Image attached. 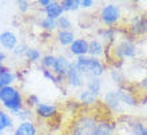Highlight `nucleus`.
<instances>
[{
    "label": "nucleus",
    "instance_id": "29",
    "mask_svg": "<svg viewBox=\"0 0 147 135\" xmlns=\"http://www.w3.org/2000/svg\"><path fill=\"white\" fill-rule=\"evenodd\" d=\"M56 22H58V30H63V31H68L74 26V22L71 20L70 16H67V15H63Z\"/></svg>",
    "mask_w": 147,
    "mask_h": 135
},
{
    "label": "nucleus",
    "instance_id": "34",
    "mask_svg": "<svg viewBox=\"0 0 147 135\" xmlns=\"http://www.w3.org/2000/svg\"><path fill=\"white\" fill-rule=\"evenodd\" d=\"M79 5H80V9H91V8L95 5V1L94 0H79Z\"/></svg>",
    "mask_w": 147,
    "mask_h": 135
},
{
    "label": "nucleus",
    "instance_id": "22",
    "mask_svg": "<svg viewBox=\"0 0 147 135\" xmlns=\"http://www.w3.org/2000/svg\"><path fill=\"white\" fill-rule=\"evenodd\" d=\"M76 98H78V103H80L84 107H92V106H95L98 103V98L94 94L90 92L88 90H86L84 87L79 90Z\"/></svg>",
    "mask_w": 147,
    "mask_h": 135
},
{
    "label": "nucleus",
    "instance_id": "17",
    "mask_svg": "<svg viewBox=\"0 0 147 135\" xmlns=\"http://www.w3.org/2000/svg\"><path fill=\"white\" fill-rule=\"evenodd\" d=\"M106 51H107V47L98 38H94L91 40H88V56L102 59V56L106 55Z\"/></svg>",
    "mask_w": 147,
    "mask_h": 135
},
{
    "label": "nucleus",
    "instance_id": "32",
    "mask_svg": "<svg viewBox=\"0 0 147 135\" xmlns=\"http://www.w3.org/2000/svg\"><path fill=\"white\" fill-rule=\"evenodd\" d=\"M110 76H111V80L114 82L115 84H118V87H119V86H123L124 76L119 68H112L111 71H110Z\"/></svg>",
    "mask_w": 147,
    "mask_h": 135
},
{
    "label": "nucleus",
    "instance_id": "11",
    "mask_svg": "<svg viewBox=\"0 0 147 135\" xmlns=\"http://www.w3.org/2000/svg\"><path fill=\"white\" fill-rule=\"evenodd\" d=\"M68 52L75 59L88 55V40L86 38H76L74 43L68 47Z\"/></svg>",
    "mask_w": 147,
    "mask_h": 135
},
{
    "label": "nucleus",
    "instance_id": "10",
    "mask_svg": "<svg viewBox=\"0 0 147 135\" xmlns=\"http://www.w3.org/2000/svg\"><path fill=\"white\" fill-rule=\"evenodd\" d=\"M71 64H72V60L68 56H66V55H56V60H55L52 72L64 83V76H66V74L68 71V68L71 67Z\"/></svg>",
    "mask_w": 147,
    "mask_h": 135
},
{
    "label": "nucleus",
    "instance_id": "16",
    "mask_svg": "<svg viewBox=\"0 0 147 135\" xmlns=\"http://www.w3.org/2000/svg\"><path fill=\"white\" fill-rule=\"evenodd\" d=\"M13 128H15V118L5 110L0 108V135H4L7 131H13Z\"/></svg>",
    "mask_w": 147,
    "mask_h": 135
},
{
    "label": "nucleus",
    "instance_id": "12",
    "mask_svg": "<svg viewBox=\"0 0 147 135\" xmlns=\"http://www.w3.org/2000/svg\"><path fill=\"white\" fill-rule=\"evenodd\" d=\"M19 44V36L11 30L0 32V46L5 51H11Z\"/></svg>",
    "mask_w": 147,
    "mask_h": 135
},
{
    "label": "nucleus",
    "instance_id": "2",
    "mask_svg": "<svg viewBox=\"0 0 147 135\" xmlns=\"http://www.w3.org/2000/svg\"><path fill=\"white\" fill-rule=\"evenodd\" d=\"M0 106L3 110L9 112L12 116L26 107L24 95L18 86H9L0 88Z\"/></svg>",
    "mask_w": 147,
    "mask_h": 135
},
{
    "label": "nucleus",
    "instance_id": "14",
    "mask_svg": "<svg viewBox=\"0 0 147 135\" xmlns=\"http://www.w3.org/2000/svg\"><path fill=\"white\" fill-rule=\"evenodd\" d=\"M130 32L134 36H142L147 34V18L143 15L134 16L130 22Z\"/></svg>",
    "mask_w": 147,
    "mask_h": 135
},
{
    "label": "nucleus",
    "instance_id": "37",
    "mask_svg": "<svg viewBox=\"0 0 147 135\" xmlns=\"http://www.w3.org/2000/svg\"><path fill=\"white\" fill-rule=\"evenodd\" d=\"M140 87H142V88H143L144 91L147 92V76L144 78L143 80H140Z\"/></svg>",
    "mask_w": 147,
    "mask_h": 135
},
{
    "label": "nucleus",
    "instance_id": "21",
    "mask_svg": "<svg viewBox=\"0 0 147 135\" xmlns=\"http://www.w3.org/2000/svg\"><path fill=\"white\" fill-rule=\"evenodd\" d=\"M84 88L88 90L91 94H94L96 98H99L102 95L103 91V82L102 78H86V83H84Z\"/></svg>",
    "mask_w": 147,
    "mask_h": 135
},
{
    "label": "nucleus",
    "instance_id": "26",
    "mask_svg": "<svg viewBox=\"0 0 147 135\" xmlns=\"http://www.w3.org/2000/svg\"><path fill=\"white\" fill-rule=\"evenodd\" d=\"M55 60H56V55H54V54L43 55L42 60H40V70H51L52 71Z\"/></svg>",
    "mask_w": 147,
    "mask_h": 135
},
{
    "label": "nucleus",
    "instance_id": "33",
    "mask_svg": "<svg viewBox=\"0 0 147 135\" xmlns=\"http://www.w3.org/2000/svg\"><path fill=\"white\" fill-rule=\"evenodd\" d=\"M16 5H18V9H19L20 14H27L30 9H31V4L27 0H18L16 1Z\"/></svg>",
    "mask_w": 147,
    "mask_h": 135
},
{
    "label": "nucleus",
    "instance_id": "27",
    "mask_svg": "<svg viewBox=\"0 0 147 135\" xmlns=\"http://www.w3.org/2000/svg\"><path fill=\"white\" fill-rule=\"evenodd\" d=\"M13 118H18L19 122H26V120H34L35 118V114H34V110L28 107H24L23 110H20L18 114L13 115Z\"/></svg>",
    "mask_w": 147,
    "mask_h": 135
},
{
    "label": "nucleus",
    "instance_id": "15",
    "mask_svg": "<svg viewBox=\"0 0 147 135\" xmlns=\"http://www.w3.org/2000/svg\"><path fill=\"white\" fill-rule=\"evenodd\" d=\"M118 92H119V97H120V102L123 106H127V107H136L138 106V99L134 95L130 88H127L126 86H119L118 87Z\"/></svg>",
    "mask_w": 147,
    "mask_h": 135
},
{
    "label": "nucleus",
    "instance_id": "25",
    "mask_svg": "<svg viewBox=\"0 0 147 135\" xmlns=\"http://www.w3.org/2000/svg\"><path fill=\"white\" fill-rule=\"evenodd\" d=\"M128 128L132 135H147V124L138 119H134L128 123Z\"/></svg>",
    "mask_w": 147,
    "mask_h": 135
},
{
    "label": "nucleus",
    "instance_id": "4",
    "mask_svg": "<svg viewBox=\"0 0 147 135\" xmlns=\"http://www.w3.org/2000/svg\"><path fill=\"white\" fill-rule=\"evenodd\" d=\"M138 48L135 42L130 38L118 39L114 46L110 48V54L116 62H124L126 59H134L136 56Z\"/></svg>",
    "mask_w": 147,
    "mask_h": 135
},
{
    "label": "nucleus",
    "instance_id": "20",
    "mask_svg": "<svg viewBox=\"0 0 147 135\" xmlns=\"http://www.w3.org/2000/svg\"><path fill=\"white\" fill-rule=\"evenodd\" d=\"M18 82V75L13 70H11L9 67L5 68L0 72V88L4 87H9V86H15V83Z\"/></svg>",
    "mask_w": 147,
    "mask_h": 135
},
{
    "label": "nucleus",
    "instance_id": "35",
    "mask_svg": "<svg viewBox=\"0 0 147 135\" xmlns=\"http://www.w3.org/2000/svg\"><path fill=\"white\" fill-rule=\"evenodd\" d=\"M50 3H51V0H39V1H38V5H39V7H42L43 9H44V8H46Z\"/></svg>",
    "mask_w": 147,
    "mask_h": 135
},
{
    "label": "nucleus",
    "instance_id": "28",
    "mask_svg": "<svg viewBox=\"0 0 147 135\" xmlns=\"http://www.w3.org/2000/svg\"><path fill=\"white\" fill-rule=\"evenodd\" d=\"M60 4L64 9V14L66 12H76L80 9L79 0H63V1H60Z\"/></svg>",
    "mask_w": 147,
    "mask_h": 135
},
{
    "label": "nucleus",
    "instance_id": "19",
    "mask_svg": "<svg viewBox=\"0 0 147 135\" xmlns=\"http://www.w3.org/2000/svg\"><path fill=\"white\" fill-rule=\"evenodd\" d=\"M76 39L75 36V32L72 30H68V31H63V30H58L56 31V42L60 47L63 48H68L74 43V40Z\"/></svg>",
    "mask_w": 147,
    "mask_h": 135
},
{
    "label": "nucleus",
    "instance_id": "30",
    "mask_svg": "<svg viewBox=\"0 0 147 135\" xmlns=\"http://www.w3.org/2000/svg\"><path fill=\"white\" fill-rule=\"evenodd\" d=\"M40 102L42 101H40V98H39L36 94H28L27 97H24V104H26V107L31 108V110H34Z\"/></svg>",
    "mask_w": 147,
    "mask_h": 135
},
{
    "label": "nucleus",
    "instance_id": "9",
    "mask_svg": "<svg viewBox=\"0 0 147 135\" xmlns=\"http://www.w3.org/2000/svg\"><path fill=\"white\" fill-rule=\"evenodd\" d=\"M96 36L107 48H111L118 40V28L115 27H102L96 31Z\"/></svg>",
    "mask_w": 147,
    "mask_h": 135
},
{
    "label": "nucleus",
    "instance_id": "31",
    "mask_svg": "<svg viewBox=\"0 0 147 135\" xmlns=\"http://www.w3.org/2000/svg\"><path fill=\"white\" fill-rule=\"evenodd\" d=\"M28 48H30V46H28L27 43L19 42V44L12 50V55H13L15 58H24V55H26Z\"/></svg>",
    "mask_w": 147,
    "mask_h": 135
},
{
    "label": "nucleus",
    "instance_id": "7",
    "mask_svg": "<svg viewBox=\"0 0 147 135\" xmlns=\"http://www.w3.org/2000/svg\"><path fill=\"white\" fill-rule=\"evenodd\" d=\"M34 114L36 118L43 120H50L54 119L55 116L59 114V108L54 103H46V102H40V103L34 108Z\"/></svg>",
    "mask_w": 147,
    "mask_h": 135
},
{
    "label": "nucleus",
    "instance_id": "8",
    "mask_svg": "<svg viewBox=\"0 0 147 135\" xmlns=\"http://www.w3.org/2000/svg\"><path fill=\"white\" fill-rule=\"evenodd\" d=\"M103 103L107 108H109L110 111L112 112H120L122 111V102H120V97H119V92H118V90H110L107 92L103 94Z\"/></svg>",
    "mask_w": 147,
    "mask_h": 135
},
{
    "label": "nucleus",
    "instance_id": "6",
    "mask_svg": "<svg viewBox=\"0 0 147 135\" xmlns=\"http://www.w3.org/2000/svg\"><path fill=\"white\" fill-rule=\"evenodd\" d=\"M86 78L80 74V71L75 67V64H71V67L67 71L66 76H64V84L70 90H82L84 87Z\"/></svg>",
    "mask_w": 147,
    "mask_h": 135
},
{
    "label": "nucleus",
    "instance_id": "5",
    "mask_svg": "<svg viewBox=\"0 0 147 135\" xmlns=\"http://www.w3.org/2000/svg\"><path fill=\"white\" fill-rule=\"evenodd\" d=\"M98 16L105 27H115L122 20V8L116 3H106L99 9Z\"/></svg>",
    "mask_w": 147,
    "mask_h": 135
},
{
    "label": "nucleus",
    "instance_id": "36",
    "mask_svg": "<svg viewBox=\"0 0 147 135\" xmlns=\"http://www.w3.org/2000/svg\"><path fill=\"white\" fill-rule=\"evenodd\" d=\"M7 59V54H5V51L3 50H0V62L4 63V60Z\"/></svg>",
    "mask_w": 147,
    "mask_h": 135
},
{
    "label": "nucleus",
    "instance_id": "3",
    "mask_svg": "<svg viewBox=\"0 0 147 135\" xmlns=\"http://www.w3.org/2000/svg\"><path fill=\"white\" fill-rule=\"evenodd\" d=\"M74 64L84 78H102L106 74L107 66L99 58L92 56H82L74 60Z\"/></svg>",
    "mask_w": 147,
    "mask_h": 135
},
{
    "label": "nucleus",
    "instance_id": "18",
    "mask_svg": "<svg viewBox=\"0 0 147 135\" xmlns=\"http://www.w3.org/2000/svg\"><path fill=\"white\" fill-rule=\"evenodd\" d=\"M43 12H44V16L55 20H58L59 18H62L64 15V9H63L60 1H55V0L54 1L51 0V3L43 9Z\"/></svg>",
    "mask_w": 147,
    "mask_h": 135
},
{
    "label": "nucleus",
    "instance_id": "1",
    "mask_svg": "<svg viewBox=\"0 0 147 135\" xmlns=\"http://www.w3.org/2000/svg\"><path fill=\"white\" fill-rule=\"evenodd\" d=\"M115 123L110 118L96 114H80L74 120L70 135H114Z\"/></svg>",
    "mask_w": 147,
    "mask_h": 135
},
{
    "label": "nucleus",
    "instance_id": "13",
    "mask_svg": "<svg viewBox=\"0 0 147 135\" xmlns=\"http://www.w3.org/2000/svg\"><path fill=\"white\" fill-rule=\"evenodd\" d=\"M12 135H39V127L35 120L19 122L13 128Z\"/></svg>",
    "mask_w": 147,
    "mask_h": 135
},
{
    "label": "nucleus",
    "instance_id": "23",
    "mask_svg": "<svg viewBox=\"0 0 147 135\" xmlns=\"http://www.w3.org/2000/svg\"><path fill=\"white\" fill-rule=\"evenodd\" d=\"M39 27L42 28L43 32L52 34V32L58 31V22H56L55 19H51V18H47V16H44L43 19L39 20Z\"/></svg>",
    "mask_w": 147,
    "mask_h": 135
},
{
    "label": "nucleus",
    "instance_id": "24",
    "mask_svg": "<svg viewBox=\"0 0 147 135\" xmlns=\"http://www.w3.org/2000/svg\"><path fill=\"white\" fill-rule=\"evenodd\" d=\"M42 56H43L42 51L39 50L38 47H30L27 50V52H26V55H24V59L30 64H36V63H40Z\"/></svg>",
    "mask_w": 147,
    "mask_h": 135
}]
</instances>
